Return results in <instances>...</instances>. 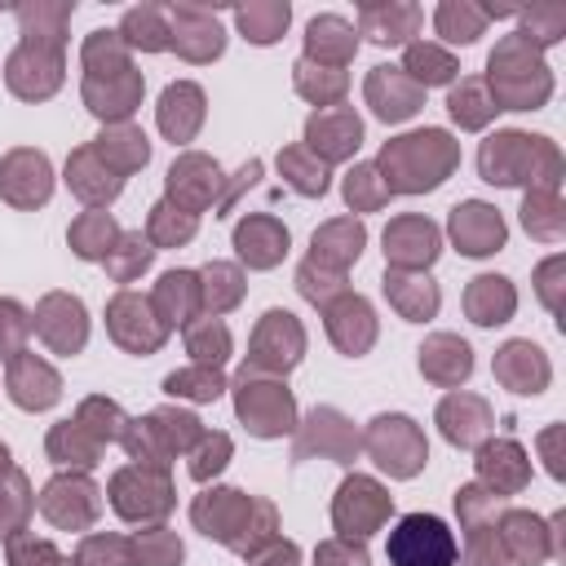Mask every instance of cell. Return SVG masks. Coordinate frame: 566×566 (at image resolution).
I'll use <instances>...</instances> for the list:
<instances>
[{
	"label": "cell",
	"instance_id": "cell-4",
	"mask_svg": "<svg viewBox=\"0 0 566 566\" xmlns=\"http://www.w3.org/2000/svg\"><path fill=\"white\" fill-rule=\"evenodd\" d=\"M544 137H526V133H500L482 146V177L491 186H517V181H535V155H544Z\"/></svg>",
	"mask_w": 566,
	"mask_h": 566
},
{
	"label": "cell",
	"instance_id": "cell-47",
	"mask_svg": "<svg viewBox=\"0 0 566 566\" xmlns=\"http://www.w3.org/2000/svg\"><path fill=\"white\" fill-rule=\"evenodd\" d=\"M119 248H128V256H124L119 265H111V270H115V279H119V283H128L137 270H146V261H150V248H146L137 234H124V239H119Z\"/></svg>",
	"mask_w": 566,
	"mask_h": 566
},
{
	"label": "cell",
	"instance_id": "cell-37",
	"mask_svg": "<svg viewBox=\"0 0 566 566\" xmlns=\"http://www.w3.org/2000/svg\"><path fill=\"white\" fill-rule=\"evenodd\" d=\"M279 168L292 177V186H296L301 195H323V190H327V172H323V164L314 168V164L305 159V150H283V155H279Z\"/></svg>",
	"mask_w": 566,
	"mask_h": 566
},
{
	"label": "cell",
	"instance_id": "cell-15",
	"mask_svg": "<svg viewBox=\"0 0 566 566\" xmlns=\"http://www.w3.org/2000/svg\"><path fill=\"white\" fill-rule=\"evenodd\" d=\"M234 243H239V256L248 265H274L283 252H287V230L274 221V217H248L239 230H234Z\"/></svg>",
	"mask_w": 566,
	"mask_h": 566
},
{
	"label": "cell",
	"instance_id": "cell-2",
	"mask_svg": "<svg viewBox=\"0 0 566 566\" xmlns=\"http://www.w3.org/2000/svg\"><path fill=\"white\" fill-rule=\"evenodd\" d=\"M548 88H553V80H548V71H544V62L535 57V49H531V40L517 31V35H509L495 53H491V102H495V111L504 106V111H526V106H535V102H544L548 97Z\"/></svg>",
	"mask_w": 566,
	"mask_h": 566
},
{
	"label": "cell",
	"instance_id": "cell-49",
	"mask_svg": "<svg viewBox=\"0 0 566 566\" xmlns=\"http://www.w3.org/2000/svg\"><path fill=\"white\" fill-rule=\"evenodd\" d=\"M31 557H40V562H62V557H57V553H53L49 544H35V548H31ZM9 562H13V566H27V557H22V548H18V544H13Z\"/></svg>",
	"mask_w": 566,
	"mask_h": 566
},
{
	"label": "cell",
	"instance_id": "cell-29",
	"mask_svg": "<svg viewBox=\"0 0 566 566\" xmlns=\"http://www.w3.org/2000/svg\"><path fill=\"white\" fill-rule=\"evenodd\" d=\"M111 239H115V221H111L106 212H88V217H80V221L71 226V248H75L80 256H88V261L106 256V252H111Z\"/></svg>",
	"mask_w": 566,
	"mask_h": 566
},
{
	"label": "cell",
	"instance_id": "cell-36",
	"mask_svg": "<svg viewBox=\"0 0 566 566\" xmlns=\"http://www.w3.org/2000/svg\"><path fill=\"white\" fill-rule=\"evenodd\" d=\"M97 155H102V159H106V155H124V172H128V168L146 164L150 146H146V137H142L137 128H115V133H102V137H97Z\"/></svg>",
	"mask_w": 566,
	"mask_h": 566
},
{
	"label": "cell",
	"instance_id": "cell-20",
	"mask_svg": "<svg viewBox=\"0 0 566 566\" xmlns=\"http://www.w3.org/2000/svg\"><path fill=\"white\" fill-rule=\"evenodd\" d=\"M469 314H473V323H482V327H491V323H504L509 314H513V287H509V279H495V274H482V279H473V287H469Z\"/></svg>",
	"mask_w": 566,
	"mask_h": 566
},
{
	"label": "cell",
	"instance_id": "cell-35",
	"mask_svg": "<svg viewBox=\"0 0 566 566\" xmlns=\"http://www.w3.org/2000/svg\"><path fill=\"white\" fill-rule=\"evenodd\" d=\"M80 566H137V548L115 535H93L80 548Z\"/></svg>",
	"mask_w": 566,
	"mask_h": 566
},
{
	"label": "cell",
	"instance_id": "cell-38",
	"mask_svg": "<svg viewBox=\"0 0 566 566\" xmlns=\"http://www.w3.org/2000/svg\"><path fill=\"white\" fill-rule=\"evenodd\" d=\"M190 354L203 363V367H212V363H221L226 358V349H230V332L221 327V323H203V327H190Z\"/></svg>",
	"mask_w": 566,
	"mask_h": 566
},
{
	"label": "cell",
	"instance_id": "cell-50",
	"mask_svg": "<svg viewBox=\"0 0 566 566\" xmlns=\"http://www.w3.org/2000/svg\"><path fill=\"white\" fill-rule=\"evenodd\" d=\"M261 566H296V548H292V544H279V548L270 553V562H261Z\"/></svg>",
	"mask_w": 566,
	"mask_h": 566
},
{
	"label": "cell",
	"instance_id": "cell-6",
	"mask_svg": "<svg viewBox=\"0 0 566 566\" xmlns=\"http://www.w3.org/2000/svg\"><path fill=\"white\" fill-rule=\"evenodd\" d=\"M239 416H243L248 429L261 433V438L287 433V429H292V394H287L283 385L243 380V389H239Z\"/></svg>",
	"mask_w": 566,
	"mask_h": 566
},
{
	"label": "cell",
	"instance_id": "cell-17",
	"mask_svg": "<svg viewBox=\"0 0 566 566\" xmlns=\"http://www.w3.org/2000/svg\"><path fill=\"white\" fill-rule=\"evenodd\" d=\"M84 97H88V111H97L102 119H128L133 106H137V97H142V75L137 71L106 75V88L84 80Z\"/></svg>",
	"mask_w": 566,
	"mask_h": 566
},
{
	"label": "cell",
	"instance_id": "cell-18",
	"mask_svg": "<svg viewBox=\"0 0 566 566\" xmlns=\"http://www.w3.org/2000/svg\"><path fill=\"white\" fill-rule=\"evenodd\" d=\"M478 473H482L495 491H517V486L526 482L531 464H526L522 447L504 438V442H486V447H482V455H478Z\"/></svg>",
	"mask_w": 566,
	"mask_h": 566
},
{
	"label": "cell",
	"instance_id": "cell-41",
	"mask_svg": "<svg viewBox=\"0 0 566 566\" xmlns=\"http://www.w3.org/2000/svg\"><path fill=\"white\" fill-rule=\"evenodd\" d=\"M177 562H181L177 535H168V531L142 535V544H137V566H177Z\"/></svg>",
	"mask_w": 566,
	"mask_h": 566
},
{
	"label": "cell",
	"instance_id": "cell-28",
	"mask_svg": "<svg viewBox=\"0 0 566 566\" xmlns=\"http://www.w3.org/2000/svg\"><path fill=\"white\" fill-rule=\"evenodd\" d=\"M407 75L416 80V84H451V75H455V57L451 53H442V49H433V44H411L407 49Z\"/></svg>",
	"mask_w": 566,
	"mask_h": 566
},
{
	"label": "cell",
	"instance_id": "cell-33",
	"mask_svg": "<svg viewBox=\"0 0 566 566\" xmlns=\"http://www.w3.org/2000/svg\"><path fill=\"white\" fill-rule=\"evenodd\" d=\"M491 18V9H473V4H442L438 9V31L447 35V40H455V44H469V40H478V31H482V22Z\"/></svg>",
	"mask_w": 566,
	"mask_h": 566
},
{
	"label": "cell",
	"instance_id": "cell-25",
	"mask_svg": "<svg viewBox=\"0 0 566 566\" xmlns=\"http://www.w3.org/2000/svg\"><path fill=\"white\" fill-rule=\"evenodd\" d=\"M84 66H88V80L133 71V66H128V49H124L119 31H93V35H88V44H84Z\"/></svg>",
	"mask_w": 566,
	"mask_h": 566
},
{
	"label": "cell",
	"instance_id": "cell-32",
	"mask_svg": "<svg viewBox=\"0 0 566 566\" xmlns=\"http://www.w3.org/2000/svg\"><path fill=\"white\" fill-rule=\"evenodd\" d=\"M164 389H168L172 398L212 402V398L226 389V380H221V371H217V367H190V371H172V376L164 380Z\"/></svg>",
	"mask_w": 566,
	"mask_h": 566
},
{
	"label": "cell",
	"instance_id": "cell-13",
	"mask_svg": "<svg viewBox=\"0 0 566 566\" xmlns=\"http://www.w3.org/2000/svg\"><path fill=\"white\" fill-rule=\"evenodd\" d=\"M385 252L394 256V265H429L438 256V230L420 217L394 221L385 230Z\"/></svg>",
	"mask_w": 566,
	"mask_h": 566
},
{
	"label": "cell",
	"instance_id": "cell-42",
	"mask_svg": "<svg viewBox=\"0 0 566 566\" xmlns=\"http://www.w3.org/2000/svg\"><path fill=\"white\" fill-rule=\"evenodd\" d=\"M296 88H301L305 97H318V102H323V97H340V93H345V75L336 71V75H327V80H323V75L314 80V66L301 57V62H296Z\"/></svg>",
	"mask_w": 566,
	"mask_h": 566
},
{
	"label": "cell",
	"instance_id": "cell-8",
	"mask_svg": "<svg viewBox=\"0 0 566 566\" xmlns=\"http://www.w3.org/2000/svg\"><path fill=\"white\" fill-rule=\"evenodd\" d=\"M115 509L124 513V517H164L168 513V504H172V495H168V482L159 478V473H137V469H128V473H119L115 478Z\"/></svg>",
	"mask_w": 566,
	"mask_h": 566
},
{
	"label": "cell",
	"instance_id": "cell-43",
	"mask_svg": "<svg viewBox=\"0 0 566 566\" xmlns=\"http://www.w3.org/2000/svg\"><path fill=\"white\" fill-rule=\"evenodd\" d=\"M150 234H155L159 243H186V239L195 234V212H181L177 221H168L164 203H155V212H150Z\"/></svg>",
	"mask_w": 566,
	"mask_h": 566
},
{
	"label": "cell",
	"instance_id": "cell-40",
	"mask_svg": "<svg viewBox=\"0 0 566 566\" xmlns=\"http://www.w3.org/2000/svg\"><path fill=\"white\" fill-rule=\"evenodd\" d=\"M22 336H27V314L18 301H0V358L13 363L22 354Z\"/></svg>",
	"mask_w": 566,
	"mask_h": 566
},
{
	"label": "cell",
	"instance_id": "cell-48",
	"mask_svg": "<svg viewBox=\"0 0 566 566\" xmlns=\"http://www.w3.org/2000/svg\"><path fill=\"white\" fill-rule=\"evenodd\" d=\"M318 566H367V553L349 548V544H323L318 548Z\"/></svg>",
	"mask_w": 566,
	"mask_h": 566
},
{
	"label": "cell",
	"instance_id": "cell-34",
	"mask_svg": "<svg viewBox=\"0 0 566 566\" xmlns=\"http://www.w3.org/2000/svg\"><path fill=\"white\" fill-rule=\"evenodd\" d=\"M539 517H526V513H509L504 517V539L513 544V557L517 562H539L548 548L539 544Z\"/></svg>",
	"mask_w": 566,
	"mask_h": 566
},
{
	"label": "cell",
	"instance_id": "cell-5",
	"mask_svg": "<svg viewBox=\"0 0 566 566\" xmlns=\"http://www.w3.org/2000/svg\"><path fill=\"white\" fill-rule=\"evenodd\" d=\"M371 451H376V464L398 473V478H411L420 464H424V442L416 433V424L407 416H380L371 424Z\"/></svg>",
	"mask_w": 566,
	"mask_h": 566
},
{
	"label": "cell",
	"instance_id": "cell-9",
	"mask_svg": "<svg viewBox=\"0 0 566 566\" xmlns=\"http://www.w3.org/2000/svg\"><path fill=\"white\" fill-rule=\"evenodd\" d=\"M367 102L380 119H407L420 106V84L411 75H402L398 66H376L367 80Z\"/></svg>",
	"mask_w": 566,
	"mask_h": 566
},
{
	"label": "cell",
	"instance_id": "cell-23",
	"mask_svg": "<svg viewBox=\"0 0 566 566\" xmlns=\"http://www.w3.org/2000/svg\"><path fill=\"white\" fill-rule=\"evenodd\" d=\"M310 62L314 57H332V62H349V53H354V27L345 22V18H314L310 22Z\"/></svg>",
	"mask_w": 566,
	"mask_h": 566
},
{
	"label": "cell",
	"instance_id": "cell-26",
	"mask_svg": "<svg viewBox=\"0 0 566 566\" xmlns=\"http://www.w3.org/2000/svg\"><path fill=\"white\" fill-rule=\"evenodd\" d=\"M119 35H124V44H133V49H168V44H172V27H164V13H159L155 4L128 9Z\"/></svg>",
	"mask_w": 566,
	"mask_h": 566
},
{
	"label": "cell",
	"instance_id": "cell-27",
	"mask_svg": "<svg viewBox=\"0 0 566 566\" xmlns=\"http://www.w3.org/2000/svg\"><path fill=\"white\" fill-rule=\"evenodd\" d=\"M447 111H451L464 128H482V124L491 119L495 102H491V93H486L482 80H460V88H451V97H447Z\"/></svg>",
	"mask_w": 566,
	"mask_h": 566
},
{
	"label": "cell",
	"instance_id": "cell-7",
	"mask_svg": "<svg viewBox=\"0 0 566 566\" xmlns=\"http://www.w3.org/2000/svg\"><path fill=\"white\" fill-rule=\"evenodd\" d=\"M385 513H389V495H385L371 478H349V482L340 486V495H336V526H340L345 535H367V531H376V526L385 522Z\"/></svg>",
	"mask_w": 566,
	"mask_h": 566
},
{
	"label": "cell",
	"instance_id": "cell-14",
	"mask_svg": "<svg viewBox=\"0 0 566 566\" xmlns=\"http://www.w3.org/2000/svg\"><path fill=\"white\" fill-rule=\"evenodd\" d=\"M57 376L44 367V363H35V358H13L9 363V394H13V402L18 407H27V411H40V407H53L57 402Z\"/></svg>",
	"mask_w": 566,
	"mask_h": 566
},
{
	"label": "cell",
	"instance_id": "cell-3",
	"mask_svg": "<svg viewBox=\"0 0 566 566\" xmlns=\"http://www.w3.org/2000/svg\"><path fill=\"white\" fill-rule=\"evenodd\" d=\"M385 557H389V566H455L460 544L442 517L407 513L394 522V531L385 539Z\"/></svg>",
	"mask_w": 566,
	"mask_h": 566
},
{
	"label": "cell",
	"instance_id": "cell-22",
	"mask_svg": "<svg viewBox=\"0 0 566 566\" xmlns=\"http://www.w3.org/2000/svg\"><path fill=\"white\" fill-rule=\"evenodd\" d=\"M420 367H424L433 380L451 385V380H464V376H469L473 358H469V345H464V340L438 336V340H429V349H420Z\"/></svg>",
	"mask_w": 566,
	"mask_h": 566
},
{
	"label": "cell",
	"instance_id": "cell-31",
	"mask_svg": "<svg viewBox=\"0 0 566 566\" xmlns=\"http://www.w3.org/2000/svg\"><path fill=\"white\" fill-rule=\"evenodd\" d=\"M407 283H411V287H402L398 274H389V279H385L389 301H394L407 318H424V314H433V310H438V287H433L429 279H407Z\"/></svg>",
	"mask_w": 566,
	"mask_h": 566
},
{
	"label": "cell",
	"instance_id": "cell-12",
	"mask_svg": "<svg viewBox=\"0 0 566 566\" xmlns=\"http://www.w3.org/2000/svg\"><path fill=\"white\" fill-rule=\"evenodd\" d=\"M495 376H500L509 389H517V394H539L544 380H548V363H544V354H539L531 340H513V345L500 349Z\"/></svg>",
	"mask_w": 566,
	"mask_h": 566
},
{
	"label": "cell",
	"instance_id": "cell-46",
	"mask_svg": "<svg viewBox=\"0 0 566 566\" xmlns=\"http://www.w3.org/2000/svg\"><path fill=\"white\" fill-rule=\"evenodd\" d=\"M226 455H230V438H226V433H212V438H203V447H199L190 473H195V478H208V473H217V469L226 464Z\"/></svg>",
	"mask_w": 566,
	"mask_h": 566
},
{
	"label": "cell",
	"instance_id": "cell-11",
	"mask_svg": "<svg viewBox=\"0 0 566 566\" xmlns=\"http://www.w3.org/2000/svg\"><path fill=\"white\" fill-rule=\"evenodd\" d=\"M358 137H363V124L354 111H318L305 124V142L323 159H345L349 150H358Z\"/></svg>",
	"mask_w": 566,
	"mask_h": 566
},
{
	"label": "cell",
	"instance_id": "cell-45",
	"mask_svg": "<svg viewBox=\"0 0 566 566\" xmlns=\"http://www.w3.org/2000/svg\"><path fill=\"white\" fill-rule=\"evenodd\" d=\"M203 279H208V287H203V292H212V283H221V287H217V296H208V305H212V310H221V305H234V301H239V274H234L230 265H208V270H203Z\"/></svg>",
	"mask_w": 566,
	"mask_h": 566
},
{
	"label": "cell",
	"instance_id": "cell-30",
	"mask_svg": "<svg viewBox=\"0 0 566 566\" xmlns=\"http://www.w3.org/2000/svg\"><path fill=\"white\" fill-rule=\"evenodd\" d=\"M239 27L252 44H274L287 27V4H248L239 9Z\"/></svg>",
	"mask_w": 566,
	"mask_h": 566
},
{
	"label": "cell",
	"instance_id": "cell-16",
	"mask_svg": "<svg viewBox=\"0 0 566 566\" xmlns=\"http://www.w3.org/2000/svg\"><path fill=\"white\" fill-rule=\"evenodd\" d=\"M203 119V93L195 84H168L164 88V102H159V128L172 137V142H186Z\"/></svg>",
	"mask_w": 566,
	"mask_h": 566
},
{
	"label": "cell",
	"instance_id": "cell-10",
	"mask_svg": "<svg viewBox=\"0 0 566 566\" xmlns=\"http://www.w3.org/2000/svg\"><path fill=\"white\" fill-rule=\"evenodd\" d=\"M451 234H455L460 252L486 256V252H495V248L504 243V221H500V212L486 208V203H460V208L451 212Z\"/></svg>",
	"mask_w": 566,
	"mask_h": 566
},
{
	"label": "cell",
	"instance_id": "cell-44",
	"mask_svg": "<svg viewBox=\"0 0 566 566\" xmlns=\"http://www.w3.org/2000/svg\"><path fill=\"white\" fill-rule=\"evenodd\" d=\"M562 22H566V9H562V4L531 9V18H526V27H531V35H535L539 44H553V40L562 35ZM531 35H526V40H531Z\"/></svg>",
	"mask_w": 566,
	"mask_h": 566
},
{
	"label": "cell",
	"instance_id": "cell-1",
	"mask_svg": "<svg viewBox=\"0 0 566 566\" xmlns=\"http://www.w3.org/2000/svg\"><path fill=\"white\" fill-rule=\"evenodd\" d=\"M385 164V190H433L451 164H455V142L442 133V128H424V133H411V137H398L385 146L380 155Z\"/></svg>",
	"mask_w": 566,
	"mask_h": 566
},
{
	"label": "cell",
	"instance_id": "cell-24",
	"mask_svg": "<svg viewBox=\"0 0 566 566\" xmlns=\"http://www.w3.org/2000/svg\"><path fill=\"white\" fill-rule=\"evenodd\" d=\"M363 226L358 221H332L323 234H314V265L318 261H332V265H345L363 252Z\"/></svg>",
	"mask_w": 566,
	"mask_h": 566
},
{
	"label": "cell",
	"instance_id": "cell-21",
	"mask_svg": "<svg viewBox=\"0 0 566 566\" xmlns=\"http://www.w3.org/2000/svg\"><path fill=\"white\" fill-rule=\"evenodd\" d=\"M420 22V9L411 4H389V9H376L367 4L363 9V35H371L376 44H402Z\"/></svg>",
	"mask_w": 566,
	"mask_h": 566
},
{
	"label": "cell",
	"instance_id": "cell-19",
	"mask_svg": "<svg viewBox=\"0 0 566 566\" xmlns=\"http://www.w3.org/2000/svg\"><path fill=\"white\" fill-rule=\"evenodd\" d=\"M168 190H172V199H186L190 208H203V203L212 199V190H217V164H208V159H199V155L172 164Z\"/></svg>",
	"mask_w": 566,
	"mask_h": 566
},
{
	"label": "cell",
	"instance_id": "cell-39",
	"mask_svg": "<svg viewBox=\"0 0 566 566\" xmlns=\"http://www.w3.org/2000/svg\"><path fill=\"white\" fill-rule=\"evenodd\" d=\"M49 451H53V460H62V464H93V455H97V442H84L80 438V424H62L53 438H49Z\"/></svg>",
	"mask_w": 566,
	"mask_h": 566
}]
</instances>
